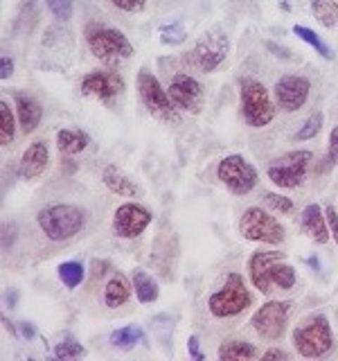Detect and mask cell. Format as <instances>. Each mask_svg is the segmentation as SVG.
<instances>
[{
    "mask_svg": "<svg viewBox=\"0 0 338 361\" xmlns=\"http://www.w3.org/2000/svg\"><path fill=\"white\" fill-rule=\"evenodd\" d=\"M309 93H311V82L307 77L287 75V77L277 79V84H275L277 106L287 113H293L307 104Z\"/></svg>",
    "mask_w": 338,
    "mask_h": 361,
    "instance_id": "obj_13",
    "label": "cell"
},
{
    "mask_svg": "<svg viewBox=\"0 0 338 361\" xmlns=\"http://www.w3.org/2000/svg\"><path fill=\"white\" fill-rule=\"evenodd\" d=\"M270 280H273V285H277L280 289H293L296 287V269H293L291 264H287L284 259H280V262L273 264V269H270Z\"/></svg>",
    "mask_w": 338,
    "mask_h": 361,
    "instance_id": "obj_28",
    "label": "cell"
},
{
    "mask_svg": "<svg viewBox=\"0 0 338 361\" xmlns=\"http://www.w3.org/2000/svg\"><path fill=\"white\" fill-rule=\"evenodd\" d=\"M20 332H23V336L32 338L34 336V325L32 323H20Z\"/></svg>",
    "mask_w": 338,
    "mask_h": 361,
    "instance_id": "obj_43",
    "label": "cell"
},
{
    "mask_svg": "<svg viewBox=\"0 0 338 361\" xmlns=\"http://www.w3.org/2000/svg\"><path fill=\"white\" fill-rule=\"evenodd\" d=\"M217 176L237 197L248 195L257 185V169L239 154H230L221 158V163L217 167Z\"/></svg>",
    "mask_w": 338,
    "mask_h": 361,
    "instance_id": "obj_9",
    "label": "cell"
},
{
    "mask_svg": "<svg viewBox=\"0 0 338 361\" xmlns=\"http://www.w3.org/2000/svg\"><path fill=\"white\" fill-rule=\"evenodd\" d=\"M131 298V285L129 280L124 278L122 274H115L108 282H106V289H104V302L106 307L115 310V307H122L124 302Z\"/></svg>",
    "mask_w": 338,
    "mask_h": 361,
    "instance_id": "obj_21",
    "label": "cell"
},
{
    "mask_svg": "<svg viewBox=\"0 0 338 361\" xmlns=\"http://www.w3.org/2000/svg\"><path fill=\"white\" fill-rule=\"evenodd\" d=\"M124 90V79L120 73L113 71H93L82 79V93L86 97H97L108 102L111 97L120 95Z\"/></svg>",
    "mask_w": 338,
    "mask_h": 361,
    "instance_id": "obj_15",
    "label": "cell"
},
{
    "mask_svg": "<svg viewBox=\"0 0 338 361\" xmlns=\"http://www.w3.org/2000/svg\"><path fill=\"white\" fill-rule=\"evenodd\" d=\"M239 106H242V116H244L246 124L253 129H262L266 124L273 122V118H275V104L270 102L266 86L253 77L242 79Z\"/></svg>",
    "mask_w": 338,
    "mask_h": 361,
    "instance_id": "obj_2",
    "label": "cell"
},
{
    "mask_svg": "<svg viewBox=\"0 0 338 361\" xmlns=\"http://www.w3.org/2000/svg\"><path fill=\"white\" fill-rule=\"evenodd\" d=\"M84 355H86L84 345L77 343L75 338H63L61 343L54 345V357L56 359H79V357H84Z\"/></svg>",
    "mask_w": 338,
    "mask_h": 361,
    "instance_id": "obj_32",
    "label": "cell"
},
{
    "mask_svg": "<svg viewBox=\"0 0 338 361\" xmlns=\"http://www.w3.org/2000/svg\"><path fill=\"white\" fill-rule=\"evenodd\" d=\"M37 224L50 242H68L86 226V212L73 203H52L37 214Z\"/></svg>",
    "mask_w": 338,
    "mask_h": 361,
    "instance_id": "obj_1",
    "label": "cell"
},
{
    "mask_svg": "<svg viewBox=\"0 0 338 361\" xmlns=\"http://www.w3.org/2000/svg\"><path fill=\"white\" fill-rule=\"evenodd\" d=\"M187 353H189V357L194 359V361H203V359H206V355H203L201 348H199V336H189L187 338Z\"/></svg>",
    "mask_w": 338,
    "mask_h": 361,
    "instance_id": "obj_39",
    "label": "cell"
},
{
    "mask_svg": "<svg viewBox=\"0 0 338 361\" xmlns=\"http://www.w3.org/2000/svg\"><path fill=\"white\" fill-rule=\"evenodd\" d=\"M289 314H291L289 300H268L253 314L251 325L259 336L266 338V341H277L287 330Z\"/></svg>",
    "mask_w": 338,
    "mask_h": 361,
    "instance_id": "obj_10",
    "label": "cell"
},
{
    "mask_svg": "<svg viewBox=\"0 0 338 361\" xmlns=\"http://www.w3.org/2000/svg\"><path fill=\"white\" fill-rule=\"evenodd\" d=\"M311 161H313V154L309 149L287 152L280 158H275V161H270V165L266 167V176L270 178V183H275L277 188L293 190L302 183L304 176H307Z\"/></svg>",
    "mask_w": 338,
    "mask_h": 361,
    "instance_id": "obj_6",
    "label": "cell"
},
{
    "mask_svg": "<svg viewBox=\"0 0 338 361\" xmlns=\"http://www.w3.org/2000/svg\"><path fill=\"white\" fill-rule=\"evenodd\" d=\"M293 345H296L298 355L307 359H320L334 348V334L330 319L325 314H315L311 319L304 321L293 332Z\"/></svg>",
    "mask_w": 338,
    "mask_h": 361,
    "instance_id": "obj_3",
    "label": "cell"
},
{
    "mask_svg": "<svg viewBox=\"0 0 338 361\" xmlns=\"http://www.w3.org/2000/svg\"><path fill=\"white\" fill-rule=\"evenodd\" d=\"M309 264H311V267H315V269H318V259H315V257H309Z\"/></svg>",
    "mask_w": 338,
    "mask_h": 361,
    "instance_id": "obj_45",
    "label": "cell"
},
{
    "mask_svg": "<svg viewBox=\"0 0 338 361\" xmlns=\"http://www.w3.org/2000/svg\"><path fill=\"white\" fill-rule=\"evenodd\" d=\"M0 118H3V127H0V142L9 145L11 140H14L16 127H14V116H11V109H9V104L5 99L0 102Z\"/></svg>",
    "mask_w": 338,
    "mask_h": 361,
    "instance_id": "obj_31",
    "label": "cell"
},
{
    "mask_svg": "<svg viewBox=\"0 0 338 361\" xmlns=\"http://www.w3.org/2000/svg\"><path fill=\"white\" fill-rule=\"evenodd\" d=\"M56 147L63 156H75L82 154L88 147V135L79 129H61L56 133Z\"/></svg>",
    "mask_w": 338,
    "mask_h": 361,
    "instance_id": "obj_24",
    "label": "cell"
},
{
    "mask_svg": "<svg viewBox=\"0 0 338 361\" xmlns=\"http://www.w3.org/2000/svg\"><path fill=\"white\" fill-rule=\"evenodd\" d=\"M325 214H327V224H330V233L334 237V242L338 244V212H336V208L332 206V203L325 208Z\"/></svg>",
    "mask_w": 338,
    "mask_h": 361,
    "instance_id": "obj_37",
    "label": "cell"
},
{
    "mask_svg": "<svg viewBox=\"0 0 338 361\" xmlns=\"http://www.w3.org/2000/svg\"><path fill=\"white\" fill-rule=\"evenodd\" d=\"M142 338H144V332L140 330V327L124 325V327H120V330L111 332V345L122 348V350H131V348H135V343H140Z\"/></svg>",
    "mask_w": 338,
    "mask_h": 361,
    "instance_id": "obj_25",
    "label": "cell"
},
{
    "mask_svg": "<svg viewBox=\"0 0 338 361\" xmlns=\"http://www.w3.org/2000/svg\"><path fill=\"white\" fill-rule=\"evenodd\" d=\"M48 161H50L48 145H45L43 140H34L25 149V154H23V158H20L18 172L25 180H32V178H37V176H41L45 172Z\"/></svg>",
    "mask_w": 338,
    "mask_h": 361,
    "instance_id": "obj_17",
    "label": "cell"
},
{
    "mask_svg": "<svg viewBox=\"0 0 338 361\" xmlns=\"http://www.w3.org/2000/svg\"><path fill=\"white\" fill-rule=\"evenodd\" d=\"M217 357L221 361H230V359H237V361H248V359H257L259 353L253 343L248 341H239V338H232V341H223L219 345V353Z\"/></svg>",
    "mask_w": 338,
    "mask_h": 361,
    "instance_id": "obj_23",
    "label": "cell"
},
{
    "mask_svg": "<svg viewBox=\"0 0 338 361\" xmlns=\"http://www.w3.org/2000/svg\"><path fill=\"white\" fill-rule=\"evenodd\" d=\"M11 75H14V61H11L9 56L5 54L3 59H0V77H3V79H9Z\"/></svg>",
    "mask_w": 338,
    "mask_h": 361,
    "instance_id": "obj_41",
    "label": "cell"
},
{
    "mask_svg": "<svg viewBox=\"0 0 338 361\" xmlns=\"http://www.w3.org/2000/svg\"><path fill=\"white\" fill-rule=\"evenodd\" d=\"M45 5L54 14V18L59 20H68L73 16V7H75V0H45Z\"/></svg>",
    "mask_w": 338,
    "mask_h": 361,
    "instance_id": "obj_35",
    "label": "cell"
},
{
    "mask_svg": "<svg viewBox=\"0 0 338 361\" xmlns=\"http://www.w3.org/2000/svg\"><path fill=\"white\" fill-rule=\"evenodd\" d=\"M300 226L313 242H318V244L330 242V237H332L330 224H327V214H325V210L318 206V203H309V206L302 210Z\"/></svg>",
    "mask_w": 338,
    "mask_h": 361,
    "instance_id": "obj_18",
    "label": "cell"
},
{
    "mask_svg": "<svg viewBox=\"0 0 338 361\" xmlns=\"http://www.w3.org/2000/svg\"><path fill=\"white\" fill-rule=\"evenodd\" d=\"M293 34H296L298 39H302L304 43H309L311 48L318 52L323 59H334V52H332V48L327 45L318 34H315L313 30H309V27H304V25H296L293 27Z\"/></svg>",
    "mask_w": 338,
    "mask_h": 361,
    "instance_id": "obj_27",
    "label": "cell"
},
{
    "mask_svg": "<svg viewBox=\"0 0 338 361\" xmlns=\"http://www.w3.org/2000/svg\"><path fill=\"white\" fill-rule=\"evenodd\" d=\"M5 237H3V248H5V251H7V246L11 244V242H14V235H16V226L14 224H9V226H5Z\"/></svg>",
    "mask_w": 338,
    "mask_h": 361,
    "instance_id": "obj_42",
    "label": "cell"
},
{
    "mask_svg": "<svg viewBox=\"0 0 338 361\" xmlns=\"http://www.w3.org/2000/svg\"><path fill=\"white\" fill-rule=\"evenodd\" d=\"M101 180H104V185L118 197H135L138 195V185H135L118 165H108L104 169V174H101Z\"/></svg>",
    "mask_w": 338,
    "mask_h": 361,
    "instance_id": "obj_20",
    "label": "cell"
},
{
    "mask_svg": "<svg viewBox=\"0 0 338 361\" xmlns=\"http://www.w3.org/2000/svg\"><path fill=\"white\" fill-rule=\"evenodd\" d=\"M185 30H183V25L180 23H174V25H165V27H161V41L165 43V45H178V43H183L185 41Z\"/></svg>",
    "mask_w": 338,
    "mask_h": 361,
    "instance_id": "obj_34",
    "label": "cell"
},
{
    "mask_svg": "<svg viewBox=\"0 0 338 361\" xmlns=\"http://www.w3.org/2000/svg\"><path fill=\"white\" fill-rule=\"evenodd\" d=\"M239 233L248 242H262V244L284 242V226H282L273 214H268L266 210L257 206L244 210L239 219Z\"/></svg>",
    "mask_w": 338,
    "mask_h": 361,
    "instance_id": "obj_7",
    "label": "cell"
},
{
    "mask_svg": "<svg viewBox=\"0 0 338 361\" xmlns=\"http://www.w3.org/2000/svg\"><path fill=\"white\" fill-rule=\"evenodd\" d=\"M251 305L253 296L239 274H230L225 278L223 287L208 298V310L214 319H230V316L246 312Z\"/></svg>",
    "mask_w": 338,
    "mask_h": 361,
    "instance_id": "obj_5",
    "label": "cell"
},
{
    "mask_svg": "<svg viewBox=\"0 0 338 361\" xmlns=\"http://www.w3.org/2000/svg\"><path fill=\"white\" fill-rule=\"evenodd\" d=\"M284 259V253L280 251H255L251 257H248V276H251V282L255 285V289H259L262 293L273 291V280H270V269H273L275 262Z\"/></svg>",
    "mask_w": 338,
    "mask_h": 361,
    "instance_id": "obj_16",
    "label": "cell"
},
{
    "mask_svg": "<svg viewBox=\"0 0 338 361\" xmlns=\"http://www.w3.org/2000/svg\"><path fill=\"white\" fill-rule=\"evenodd\" d=\"M113 5H115L118 9L122 11H129V14H133V11H140L144 7L146 0H111Z\"/></svg>",
    "mask_w": 338,
    "mask_h": 361,
    "instance_id": "obj_36",
    "label": "cell"
},
{
    "mask_svg": "<svg viewBox=\"0 0 338 361\" xmlns=\"http://www.w3.org/2000/svg\"><path fill=\"white\" fill-rule=\"evenodd\" d=\"M167 93L172 97L178 111H189V113H199L203 109V99H206V95H203V86L194 77H189L185 73L174 75V79L169 82Z\"/></svg>",
    "mask_w": 338,
    "mask_h": 361,
    "instance_id": "obj_12",
    "label": "cell"
},
{
    "mask_svg": "<svg viewBox=\"0 0 338 361\" xmlns=\"http://www.w3.org/2000/svg\"><path fill=\"white\" fill-rule=\"evenodd\" d=\"M86 41L93 56H97V59L106 66H120L133 54L131 41L124 37L122 32L111 30V27L90 25L86 30Z\"/></svg>",
    "mask_w": 338,
    "mask_h": 361,
    "instance_id": "obj_4",
    "label": "cell"
},
{
    "mask_svg": "<svg viewBox=\"0 0 338 361\" xmlns=\"http://www.w3.org/2000/svg\"><path fill=\"white\" fill-rule=\"evenodd\" d=\"M264 203H266L270 210H275L280 214H291L293 212V201L289 197L275 195V192H266V195H264Z\"/></svg>",
    "mask_w": 338,
    "mask_h": 361,
    "instance_id": "obj_33",
    "label": "cell"
},
{
    "mask_svg": "<svg viewBox=\"0 0 338 361\" xmlns=\"http://www.w3.org/2000/svg\"><path fill=\"white\" fill-rule=\"evenodd\" d=\"M327 158L334 163H338V124L330 133V152H327Z\"/></svg>",
    "mask_w": 338,
    "mask_h": 361,
    "instance_id": "obj_38",
    "label": "cell"
},
{
    "mask_svg": "<svg viewBox=\"0 0 338 361\" xmlns=\"http://www.w3.org/2000/svg\"><path fill=\"white\" fill-rule=\"evenodd\" d=\"M311 14L320 20V25L334 27L338 20V5L334 0H311Z\"/></svg>",
    "mask_w": 338,
    "mask_h": 361,
    "instance_id": "obj_26",
    "label": "cell"
},
{
    "mask_svg": "<svg viewBox=\"0 0 338 361\" xmlns=\"http://www.w3.org/2000/svg\"><path fill=\"white\" fill-rule=\"evenodd\" d=\"M151 212L138 203H122L113 214V233L122 240H135L151 224Z\"/></svg>",
    "mask_w": 338,
    "mask_h": 361,
    "instance_id": "obj_11",
    "label": "cell"
},
{
    "mask_svg": "<svg viewBox=\"0 0 338 361\" xmlns=\"http://www.w3.org/2000/svg\"><path fill=\"white\" fill-rule=\"evenodd\" d=\"M133 289H135V296L142 305H149V302H156L158 296H161V289H158V282L146 274L142 269H135L133 271Z\"/></svg>",
    "mask_w": 338,
    "mask_h": 361,
    "instance_id": "obj_22",
    "label": "cell"
},
{
    "mask_svg": "<svg viewBox=\"0 0 338 361\" xmlns=\"http://www.w3.org/2000/svg\"><path fill=\"white\" fill-rule=\"evenodd\" d=\"M16 116H18V122H20V129L25 133H32L41 124L43 109L34 97L16 93Z\"/></svg>",
    "mask_w": 338,
    "mask_h": 361,
    "instance_id": "obj_19",
    "label": "cell"
},
{
    "mask_svg": "<svg viewBox=\"0 0 338 361\" xmlns=\"http://www.w3.org/2000/svg\"><path fill=\"white\" fill-rule=\"evenodd\" d=\"M323 120H325V116L318 111V113H313V116H309L307 118V122L302 124V127L298 129V133L293 135V140H311V138H315V135L320 133V129H323Z\"/></svg>",
    "mask_w": 338,
    "mask_h": 361,
    "instance_id": "obj_30",
    "label": "cell"
},
{
    "mask_svg": "<svg viewBox=\"0 0 338 361\" xmlns=\"http://www.w3.org/2000/svg\"><path fill=\"white\" fill-rule=\"evenodd\" d=\"M86 278V271H84V264L82 262H63L59 267V280L68 289H75L84 282Z\"/></svg>",
    "mask_w": 338,
    "mask_h": 361,
    "instance_id": "obj_29",
    "label": "cell"
},
{
    "mask_svg": "<svg viewBox=\"0 0 338 361\" xmlns=\"http://www.w3.org/2000/svg\"><path fill=\"white\" fill-rule=\"evenodd\" d=\"M3 323H5V327H7V330H9L11 334H16V327H14V325H11V323H9L7 319H3Z\"/></svg>",
    "mask_w": 338,
    "mask_h": 361,
    "instance_id": "obj_44",
    "label": "cell"
},
{
    "mask_svg": "<svg viewBox=\"0 0 338 361\" xmlns=\"http://www.w3.org/2000/svg\"><path fill=\"white\" fill-rule=\"evenodd\" d=\"M262 359H264V361H268V359H282V361H289V359H291V355L287 353V350L270 348V350H266V353L262 355Z\"/></svg>",
    "mask_w": 338,
    "mask_h": 361,
    "instance_id": "obj_40",
    "label": "cell"
},
{
    "mask_svg": "<svg viewBox=\"0 0 338 361\" xmlns=\"http://www.w3.org/2000/svg\"><path fill=\"white\" fill-rule=\"evenodd\" d=\"M225 56H228V39L221 34H206L192 50L189 59L201 73H212Z\"/></svg>",
    "mask_w": 338,
    "mask_h": 361,
    "instance_id": "obj_14",
    "label": "cell"
},
{
    "mask_svg": "<svg viewBox=\"0 0 338 361\" xmlns=\"http://www.w3.org/2000/svg\"><path fill=\"white\" fill-rule=\"evenodd\" d=\"M138 93L142 104L146 106V111L151 116L161 118L165 122H178V109L169 97L167 90L161 86V82L149 73V71H142L138 73Z\"/></svg>",
    "mask_w": 338,
    "mask_h": 361,
    "instance_id": "obj_8",
    "label": "cell"
}]
</instances>
